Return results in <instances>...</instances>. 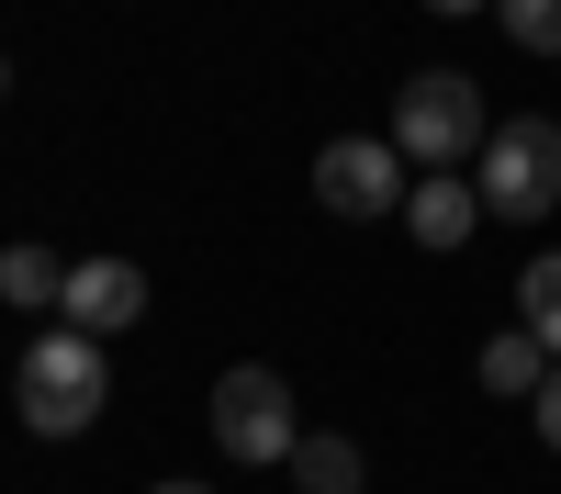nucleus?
<instances>
[{
  "label": "nucleus",
  "instance_id": "obj_1",
  "mask_svg": "<svg viewBox=\"0 0 561 494\" xmlns=\"http://www.w3.org/2000/svg\"><path fill=\"white\" fill-rule=\"evenodd\" d=\"M102 393H113L102 337H79V326H45V337L23 348V371H12V404H23L34 438H79L90 416H102Z\"/></svg>",
  "mask_w": 561,
  "mask_h": 494
},
{
  "label": "nucleus",
  "instance_id": "obj_2",
  "mask_svg": "<svg viewBox=\"0 0 561 494\" xmlns=\"http://www.w3.org/2000/svg\"><path fill=\"white\" fill-rule=\"evenodd\" d=\"M472 192H483L494 225L561 214V124H550V113H505V124L483 135V158H472Z\"/></svg>",
  "mask_w": 561,
  "mask_h": 494
},
{
  "label": "nucleus",
  "instance_id": "obj_3",
  "mask_svg": "<svg viewBox=\"0 0 561 494\" xmlns=\"http://www.w3.org/2000/svg\"><path fill=\"white\" fill-rule=\"evenodd\" d=\"M483 135H494V113H483V90L460 79V68H415L404 90H393V147H404V169H460V158H483Z\"/></svg>",
  "mask_w": 561,
  "mask_h": 494
},
{
  "label": "nucleus",
  "instance_id": "obj_4",
  "mask_svg": "<svg viewBox=\"0 0 561 494\" xmlns=\"http://www.w3.org/2000/svg\"><path fill=\"white\" fill-rule=\"evenodd\" d=\"M214 438H225V461H248V472L293 461V449H304V427H293V382H280L270 359H237V371L214 382Z\"/></svg>",
  "mask_w": 561,
  "mask_h": 494
},
{
  "label": "nucleus",
  "instance_id": "obj_5",
  "mask_svg": "<svg viewBox=\"0 0 561 494\" xmlns=\"http://www.w3.org/2000/svg\"><path fill=\"white\" fill-rule=\"evenodd\" d=\"M404 147L393 135H337V147H314V203L337 214V225H382V214H404Z\"/></svg>",
  "mask_w": 561,
  "mask_h": 494
},
{
  "label": "nucleus",
  "instance_id": "obj_6",
  "mask_svg": "<svg viewBox=\"0 0 561 494\" xmlns=\"http://www.w3.org/2000/svg\"><path fill=\"white\" fill-rule=\"evenodd\" d=\"M135 314H147V269H135V259H68L57 326H79V337H124Z\"/></svg>",
  "mask_w": 561,
  "mask_h": 494
},
{
  "label": "nucleus",
  "instance_id": "obj_7",
  "mask_svg": "<svg viewBox=\"0 0 561 494\" xmlns=\"http://www.w3.org/2000/svg\"><path fill=\"white\" fill-rule=\"evenodd\" d=\"M472 225H483V192H472V180H460V169H438V180H415V192H404V237L415 248H472Z\"/></svg>",
  "mask_w": 561,
  "mask_h": 494
},
{
  "label": "nucleus",
  "instance_id": "obj_8",
  "mask_svg": "<svg viewBox=\"0 0 561 494\" xmlns=\"http://www.w3.org/2000/svg\"><path fill=\"white\" fill-rule=\"evenodd\" d=\"M561 371V359L528 337V326H494L483 337V393H505V404H539V382Z\"/></svg>",
  "mask_w": 561,
  "mask_h": 494
},
{
  "label": "nucleus",
  "instance_id": "obj_9",
  "mask_svg": "<svg viewBox=\"0 0 561 494\" xmlns=\"http://www.w3.org/2000/svg\"><path fill=\"white\" fill-rule=\"evenodd\" d=\"M280 472H293V494H359V483H370L359 438H337V427H314V438H304V449H293Z\"/></svg>",
  "mask_w": 561,
  "mask_h": 494
},
{
  "label": "nucleus",
  "instance_id": "obj_10",
  "mask_svg": "<svg viewBox=\"0 0 561 494\" xmlns=\"http://www.w3.org/2000/svg\"><path fill=\"white\" fill-rule=\"evenodd\" d=\"M0 303L57 314V303H68V259H45V248H0Z\"/></svg>",
  "mask_w": 561,
  "mask_h": 494
},
{
  "label": "nucleus",
  "instance_id": "obj_11",
  "mask_svg": "<svg viewBox=\"0 0 561 494\" xmlns=\"http://www.w3.org/2000/svg\"><path fill=\"white\" fill-rule=\"evenodd\" d=\"M517 326H528V337L561 359V248H539V259L517 269Z\"/></svg>",
  "mask_w": 561,
  "mask_h": 494
},
{
  "label": "nucleus",
  "instance_id": "obj_12",
  "mask_svg": "<svg viewBox=\"0 0 561 494\" xmlns=\"http://www.w3.org/2000/svg\"><path fill=\"white\" fill-rule=\"evenodd\" d=\"M505 12V34L528 45V57H561V0H494Z\"/></svg>",
  "mask_w": 561,
  "mask_h": 494
},
{
  "label": "nucleus",
  "instance_id": "obj_13",
  "mask_svg": "<svg viewBox=\"0 0 561 494\" xmlns=\"http://www.w3.org/2000/svg\"><path fill=\"white\" fill-rule=\"evenodd\" d=\"M528 416H539V449H561V371L539 382V404H528Z\"/></svg>",
  "mask_w": 561,
  "mask_h": 494
},
{
  "label": "nucleus",
  "instance_id": "obj_14",
  "mask_svg": "<svg viewBox=\"0 0 561 494\" xmlns=\"http://www.w3.org/2000/svg\"><path fill=\"white\" fill-rule=\"evenodd\" d=\"M415 12H438V23H472V12H494V0H415Z\"/></svg>",
  "mask_w": 561,
  "mask_h": 494
},
{
  "label": "nucleus",
  "instance_id": "obj_15",
  "mask_svg": "<svg viewBox=\"0 0 561 494\" xmlns=\"http://www.w3.org/2000/svg\"><path fill=\"white\" fill-rule=\"evenodd\" d=\"M147 494H214V483H147Z\"/></svg>",
  "mask_w": 561,
  "mask_h": 494
},
{
  "label": "nucleus",
  "instance_id": "obj_16",
  "mask_svg": "<svg viewBox=\"0 0 561 494\" xmlns=\"http://www.w3.org/2000/svg\"><path fill=\"white\" fill-rule=\"evenodd\" d=\"M0 90H12V68H0Z\"/></svg>",
  "mask_w": 561,
  "mask_h": 494
}]
</instances>
